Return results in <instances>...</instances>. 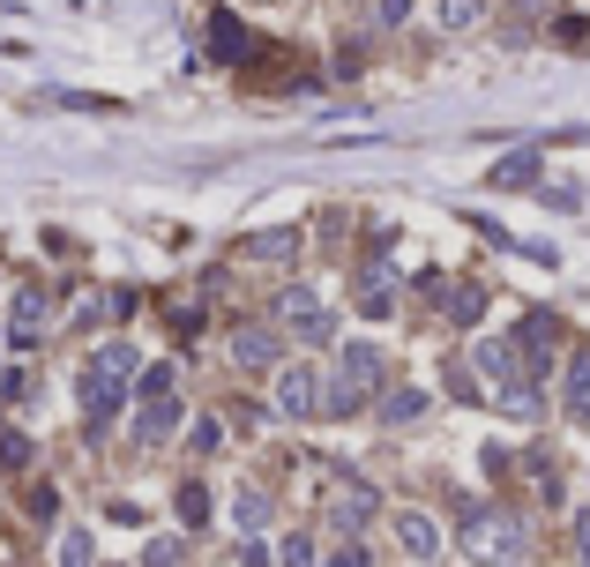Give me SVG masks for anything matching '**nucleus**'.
Instances as JSON below:
<instances>
[{
  "label": "nucleus",
  "mask_w": 590,
  "mask_h": 567,
  "mask_svg": "<svg viewBox=\"0 0 590 567\" xmlns=\"http://www.w3.org/2000/svg\"><path fill=\"white\" fill-rule=\"evenodd\" d=\"M240 567H269V553L262 545H240Z\"/></svg>",
  "instance_id": "obj_36"
},
{
  "label": "nucleus",
  "mask_w": 590,
  "mask_h": 567,
  "mask_svg": "<svg viewBox=\"0 0 590 567\" xmlns=\"http://www.w3.org/2000/svg\"><path fill=\"white\" fill-rule=\"evenodd\" d=\"M240 254H247V262H292V254H299V232H254Z\"/></svg>",
  "instance_id": "obj_15"
},
{
  "label": "nucleus",
  "mask_w": 590,
  "mask_h": 567,
  "mask_svg": "<svg viewBox=\"0 0 590 567\" xmlns=\"http://www.w3.org/2000/svg\"><path fill=\"white\" fill-rule=\"evenodd\" d=\"M31 516H38V523H53V516H60V493L38 486V493H31Z\"/></svg>",
  "instance_id": "obj_31"
},
{
  "label": "nucleus",
  "mask_w": 590,
  "mask_h": 567,
  "mask_svg": "<svg viewBox=\"0 0 590 567\" xmlns=\"http://www.w3.org/2000/svg\"><path fill=\"white\" fill-rule=\"evenodd\" d=\"M396 545H404V560H433V545H441V530L426 523V516H396Z\"/></svg>",
  "instance_id": "obj_13"
},
{
  "label": "nucleus",
  "mask_w": 590,
  "mask_h": 567,
  "mask_svg": "<svg viewBox=\"0 0 590 567\" xmlns=\"http://www.w3.org/2000/svg\"><path fill=\"white\" fill-rule=\"evenodd\" d=\"M0 404H31V373H23V366L0 373Z\"/></svg>",
  "instance_id": "obj_28"
},
{
  "label": "nucleus",
  "mask_w": 590,
  "mask_h": 567,
  "mask_svg": "<svg viewBox=\"0 0 590 567\" xmlns=\"http://www.w3.org/2000/svg\"><path fill=\"white\" fill-rule=\"evenodd\" d=\"M576 560L590 567V508H583V516H576Z\"/></svg>",
  "instance_id": "obj_34"
},
{
  "label": "nucleus",
  "mask_w": 590,
  "mask_h": 567,
  "mask_svg": "<svg viewBox=\"0 0 590 567\" xmlns=\"http://www.w3.org/2000/svg\"><path fill=\"white\" fill-rule=\"evenodd\" d=\"M180 523H187V530L210 523V486H180Z\"/></svg>",
  "instance_id": "obj_17"
},
{
  "label": "nucleus",
  "mask_w": 590,
  "mask_h": 567,
  "mask_svg": "<svg viewBox=\"0 0 590 567\" xmlns=\"http://www.w3.org/2000/svg\"><path fill=\"white\" fill-rule=\"evenodd\" d=\"M38 336H45V291L23 284V291L8 299V344H38Z\"/></svg>",
  "instance_id": "obj_6"
},
{
  "label": "nucleus",
  "mask_w": 590,
  "mask_h": 567,
  "mask_svg": "<svg viewBox=\"0 0 590 567\" xmlns=\"http://www.w3.org/2000/svg\"><path fill=\"white\" fill-rule=\"evenodd\" d=\"M0 463H8V471H23V463H31V433H15V426H8V433H0Z\"/></svg>",
  "instance_id": "obj_27"
},
{
  "label": "nucleus",
  "mask_w": 590,
  "mask_h": 567,
  "mask_svg": "<svg viewBox=\"0 0 590 567\" xmlns=\"http://www.w3.org/2000/svg\"><path fill=\"white\" fill-rule=\"evenodd\" d=\"M277 567H314V537H306V530H285V553H277Z\"/></svg>",
  "instance_id": "obj_24"
},
{
  "label": "nucleus",
  "mask_w": 590,
  "mask_h": 567,
  "mask_svg": "<svg viewBox=\"0 0 590 567\" xmlns=\"http://www.w3.org/2000/svg\"><path fill=\"white\" fill-rule=\"evenodd\" d=\"M329 567H367V553H359V545H337V553H329Z\"/></svg>",
  "instance_id": "obj_35"
},
{
  "label": "nucleus",
  "mask_w": 590,
  "mask_h": 567,
  "mask_svg": "<svg viewBox=\"0 0 590 567\" xmlns=\"http://www.w3.org/2000/svg\"><path fill=\"white\" fill-rule=\"evenodd\" d=\"M172 426H180V404H172V396H150V404L135 410V441H142V448H158Z\"/></svg>",
  "instance_id": "obj_10"
},
{
  "label": "nucleus",
  "mask_w": 590,
  "mask_h": 567,
  "mask_svg": "<svg viewBox=\"0 0 590 567\" xmlns=\"http://www.w3.org/2000/svg\"><path fill=\"white\" fill-rule=\"evenodd\" d=\"M494 187H539V150H508L494 164Z\"/></svg>",
  "instance_id": "obj_14"
},
{
  "label": "nucleus",
  "mask_w": 590,
  "mask_h": 567,
  "mask_svg": "<svg viewBox=\"0 0 590 567\" xmlns=\"http://www.w3.org/2000/svg\"><path fill=\"white\" fill-rule=\"evenodd\" d=\"M277 322L292 328L299 344H329V336H337V322H329V306H322V299H314L306 284H285V291H277Z\"/></svg>",
  "instance_id": "obj_3"
},
{
  "label": "nucleus",
  "mask_w": 590,
  "mask_h": 567,
  "mask_svg": "<svg viewBox=\"0 0 590 567\" xmlns=\"http://www.w3.org/2000/svg\"><path fill=\"white\" fill-rule=\"evenodd\" d=\"M187 448H195V455H217V448H224V426H217V418H195Z\"/></svg>",
  "instance_id": "obj_26"
},
{
  "label": "nucleus",
  "mask_w": 590,
  "mask_h": 567,
  "mask_svg": "<svg viewBox=\"0 0 590 567\" xmlns=\"http://www.w3.org/2000/svg\"><path fill=\"white\" fill-rule=\"evenodd\" d=\"M419 0H374V31H404Z\"/></svg>",
  "instance_id": "obj_25"
},
{
  "label": "nucleus",
  "mask_w": 590,
  "mask_h": 567,
  "mask_svg": "<svg viewBox=\"0 0 590 567\" xmlns=\"http://www.w3.org/2000/svg\"><path fill=\"white\" fill-rule=\"evenodd\" d=\"M172 381H180V373H172V366L158 359V366H142V381H135V396H142V404H150V396H172Z\"/></svg>",
  "instance_id": "obj_22"
},
{
  "label": "nucleus",
  "mask_w": 590,
  "mask_h": 567,
  "mask_svg": "<svg viewBox=\"0 0 590 567\" xmlns=\"http://www.w3.org/2000/svg\"><path fill=\"white\" fill-rule=\"evenodd\" d=\"M232 516H240V530H269V493H240V508H232Z\"/></svg>",
  "instance_id": "obj_19"
},
{
  "label": "nucleus",
  "mask_w": 590,
  "mask_h": 567,
  "mask_svg": "<svg viewBox=\"0 0 590 567\" xmlns=\"http://www.w3.org/2000/svg\"><path fill=\"white\" fill-rule=\"evenodd\" d=\"M329 516H337V530H359L367 516H374V493L359 486V478H344V486H337V500H329Z\"/></svg>",
  "instance_id": "obj_12"
},
{
  "label": "nucleus",
  "mask_w": 590,
  "mask_h": 567,
  "mask_svg": "<svg viewBox=\"0 0 590 567\" xmlns=\"http://www.w3.org/2000/svg\"><path fill=\"white\" fill-rule=\"evenodd\" d=\"M560 410H568V418H590V344L568 359V373H560Z\"/></svg>",
  "instance_id": "obj_8"
},
{
  "label": "nucleus",
  "mask_w": 590,
  "mask_h": 567,
  "mask_svg": "<svg viewBox=\"0 0 590 567\" xmlns=\"http://www.w3.org/2000/svg\"><path fill=\"white\" fill-rule=\"evenodd\" d=\"M478 366L486 373H508V344H478Z\"/></svg>",
  "instance_id": "obj_33"
},
{
  "label": "nucleus",
  "mask_w": 590,
  "mask_h": 567,
  "mask_svg": "<svg viewBox=\"0 0 590 567\" xmlns=\"http://www.w3.org/2000/svg\"><path fill=\"white\" fill-rule=\"evenodd\" d=\"M516 344L531 351V366H546V351L560 344V314H546V306H539V314H523V322H516Z\"/></svg>",
  "instance_id": "obj_7"
},
{
  "label": "nucleus",
  "mask_w": 590,
  "mask_h": 567,
  "mask_svg": "<svg viewBox=\"0 0 590 567\" xmlns=\"http://www.w3.org/2000/svg\"><path fill=\"white\" fill-rule=\"evenodd\" d=\"M553 38H560V45H583V15H553Z\"/></svg>",
  "instance_id": "obj_32"
},
{
  "label": "nucleus",
  "mask_w": 590,
  "mask_h": 567,
  "mask_svg": "<svg viewBox=\"0 0 590 567\" xmlns=\"http://www.w3.org/2000/svg\"><path fill=\"white\" fill-rule=\"evenodd\" d=\"M232 359L247 366V373H277V336L269 328H240L232 336Z\"/></svg>",
  "instance_id": "obj_9"
},
{
  "label": "nucleus",
  "mask_w": 590,
  "mask_h": 567,
  "mask_svg": "<svg viewBox=\"0 0 590 567\" xmlns=\"http://www.w3.org/2000/svg\"><path fill=\"white\" fill-rule=\"evenodd\" d=\"M120 373H105V366H90L83 381H76V404H83V418L90 426H105V418H113V410H120Z\"/></svg>",
  "instance_id": "obj_5"
},
{
  "label": "nucleus",
  "mask_w": 590,
  "mask_h": 567,
  "mask_svg": "<svg viewBox=\"0 0 590 567\" xmlns=\"http://www.w3.org/2000/svg\"><path fill=\"white\" fill-rule=\"evenodd\" d=\"M449 314H456V322H478V314H486V291H478V284H456V291H449Z\"/></svg>",
  "instance_id": "obj_18"
},
{
  "label": "nucleus",
  "mask_w": 590,
  "mask_h": 567,
  "mask_svg": "<svg viewBox=\"0 0 590 567\" xmlns=\"http://www.w3.org/2000/svg\"><path fill=\"white\" fill-rule=\"evenodd\" d=\"M486 15V0H441V31H471Z\"/></svg>",
  "instance_id": "obj_21"
},
{
  "label": "nucleus",
  "mask_w": 590,
  "mask_h": 567,
  "mask_svg": "<svg viewBox=\"0 0 590 567\" xmlns=\"http://www.w3.org/2000/svg\"><path fill=\"white\" fill-rule=\"evenodd\" d=\"M97 366H105V373H135V344H105Z\"/></svg>",
  "instance_id": "obj_29"
},
{
  "label": "nucleus",
  "mask_w": 590,
  "mask_h": 567,
  "mask_svg": "<svg viewBox=\"0 0 590 567\" xmlns=\"http://www.w3.org/2000/svg\"><path fill=\"white\" fill-rule=\"evenodd\" d=\"M456 545H464L471 567H501L523 553V516H508V508H471L464 530H456Z\"/></svg>",
  "instance_id": "obj_1"
},
{
  "label": "nucleus",
  "mask_w": 590,
  "mask_h": 567,
  "mask_svg": "<svg viewBox=\"0 0 590 567\" xmlns=\"http://www.w3.org/2000/svg\"><path fill=\"white\" fill-rule=\"evenodd\" d=\"M381 418H389V426H412V418H426V389H389V396H381Z\"/></svg>",
  "instance_id": "obj_16"
},
{
  "label": "nucleus",
  "mask_w": 590,
  "mask_h": 567,
  "mask_svg": "<svg viewBox=\"0 0 590 567\" xmlns=\"http://www.w3.org/2000/svg\"><path fill=\"white\" fill-rule=\"evenodd\" d=\"M359 306H367V314H389V284H381V269H367V277H359Z\"/></svg>",
  "instance_id": "obj_23"
},
{
  "label": "nucleus",
  "mask_w": 590,
  "mask_h": 567,
  "mask_svg": "<svg viewBox=\"0 0 590 567\" xmlns=\"http://www.w3.org/2000/svg\"><path fill=\"white\" fill-rule=\"evenodd\" d=\"M277 410H285V418H314V410H329L322 373H314V366H285V373H277Z\"/></svg>",
  "instance_id": "obj_4"
},
{
  "label": "nucleus",
  "mask_w": 590,
  "mask_h": 567,
  "mask_svg": "<svg viewBox=\"0 0 590 567\" xmlns=\"http://www.w3.org/2000/svg\"><path fill=\"white\" fill-rule=\"evenodd\" d=\"M381 373H389L381 344H344L337 351V381H329V410H359L381 389Z\"/></svg>",
  "instance_id": "obj_2"
},
{
  "label": "nucleus",
  "mask_w": 590,
  "mask_h": 567,
  "mask_svg": "<svg viewBox=\"0 0 590 567\" xmlns=\"http://www.w3.org/2000/svg\"><path fill=\"white\" fill-rule=\"evenodd\" d=\"M210 53H217V60H247V53H254L247 23H240V15H210Z\"/></svg>",
  "instance_id": "obj_11"
},
{
  "label": "nucleus",
  "mask_w": 590,
  "mask_h": 567,
  "mask_svg": "<svg viewBox=\"0 0 590 567\" xmlns=\"http://www.w3.org/2000/svg\"><path fill=\"white\" fill-rule=\"evenodd\" d=\"M53 567H90V530H60V553Z\"/></svg>",
  "instance_id": "obj_20"
},
{
  "label": "nucleus",
  "mask_w": 590,
  "mask_h": 567,
  "mask_svg": "<svg viewBox=\"0 0 590 567\" xmlns=\"http://www.w3.org/2000/svg\"><path fill=\"white\" fill-rule=\"evenodd\" d=\"M142 567H180V537H158V545L142 553Z\"/></svg>",
  "instance_id": "obj_30"
}]
</instances>
